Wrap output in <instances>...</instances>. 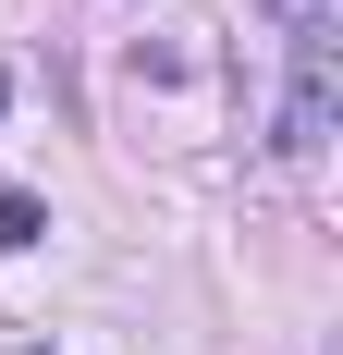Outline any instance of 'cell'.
<instances>
[{
	"mask_svg": "<svg viewBox=\"0 0 343 355\" xmlns=\"http://www.w3.org/2000/svg\"><path fill=\"white\" fill-rule=\"evenodd\" d=\"M270 147L282 159H319L331 147V12H294V86H282V123H270Z\"/></svg>",
	"mask_w": 343,
	"mask_h": 355,
	"instance_id": "cell-1",
	"label": "cell"
},
{
	"mask_svg": "<svg viewBox=\"0 0 343 355\" xmlns=\"http://www.w3.org/2000/svg\"><path fill=\"white\" fill-rule=\"evenodd\" d=\"M37 233H49V196H25V184H12V196H0V245L25 257V245H37Z\"/></svg>",
	"mask_w": 343,
	"mask_h": 355,
	"instance_id": "cell-2",
	"label": "cell"
},
{
	"mask_svg": "<svg viewBox=\"0 0 343 355\" xmlns=\"http://www.w3.org/2000/svg\"><path fill=\"white\" fill-rule=\"evenodd\" d=\"M0 110H12V73H0Z\"/></svg>",
	"mask_w": 343,
	"mask_h": 355,
	"instance_id": "cell-3",
	"label": "cell"
}]
</instances>
